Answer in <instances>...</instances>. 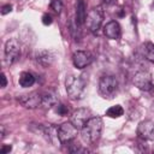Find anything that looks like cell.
Listing matches in <instances>:
<instances>
[{
	"label": "cell",
	"mask_w": 154,
	"mask_h": 154,
	"mask_svg": "<svg viewBox=\"0 0 154 154\" xmlns=\"http://www.w3.org/2000/svg\"><path fill=\"white\" fill-rule=\"evenodd\" d=\"M102 128H103L102 119L100 117H91L81 129L82 140L85 143H95L101 136Z\"/></svg>",
	"instance_id": "cell-1"
},
{
	"label": "cell",
	"mask_w": 154,
	"mask_h": 154,
	"mask_svg": "<svg viewBox=\"0 0 154 154\" xmlns=\"http://www.w3.org/2000/svg\"><path fill=\"white\" fill-rule=\"evenodd\" d=\"M144 55L149 61L154 63V45L152 42H147L144 45Z\"/></svg>",
	"instance_id": "cell-20"
},
{
	"label": "cell",
	"mask_w": 154,
	"mask_h": 154,
	"mask_svg": "<svg viewBox=\"0 0 154 154\" xmlns=\"http://www.w3.org/2000/svg\"><path fill=\"white\" fill-rule=\"evenodd\" d=\"M118 89V81L114 76L106 75L99 81V93L105 99H112Z\"/></svg>",
	"instance_id": "cell-3"
},
{
	"label": "cell",
	"mask_w": 154,
	"mask_h": 154,
	"mask_svg": "<svg viewBox=\"0 0 154 154\" xmlns=\"http://www.w3.org/2000/svg\"><path fill=\"white\" fill-rule=\"evenodd\" d=\"M87 10H85V2L84 0H77V4H76V22L79 24V25H83L85 24V20H87Z\"/></svg>",
	"instance_id": "cell-15"
},
{
	"label": "cell",
	"mask_w": 154,
	"mask_h": 154,
	"mask_svg": "<svg viewBox=\"0 0 154 154\" xmlns=\"http://www.w3.org/2000/svg\"><path fill=\"white\" fill-rule=\"evenodd\" d=\"M137 135L144 141H154V120L147 119L138 124Z\"/></svg>",
	"instance_id": "cell-9"
},
{
	"label": "cell",
	"mask_w": 154,
	"mask_h": 154,
	"mask_svg": "<svg viewBox=\"0 0 154 154\" xmlns=\"http://www.w3.org/2000/svg\"><path fill=\"white\" fill-rule=\"evenodd\" d=\"M35 83V77L30 72H22L19 76V84L23 88H29Z\"/></svg>",
	"instance_id": "cell-17"
},
{
	"label": "cell",
	"mask_w": 154,
	"mask_h": 154,
	"mask_svg": "<svg viewBox=\"0 0 154 154\" xmlns=\"http://www.w3.org/2000/svg\"><path fill=\"white\" fill-rule=\"evenodd\" d=\"M102 22H103V10H102V7L97 6V7H94L93 10H90L88 12L85 24H87L88 29L91 32H97L100 30L101 25H102Z\"/></svg>",
	"instance_id": "cell-4"
},
{
	"label": "cell",
	"mask_w": 154,
	"mask_h": 154,
	"mask_svg": "<svg viewBox=\"0 0 154 154\" xmlns=\"http://www.w3.org/2000/svg\"><path fill=\"white\" fill-rule=\"evenodd\" d=\"M5 137V128H4V125L1 126V138H4Z\"/></svg>",
	"instance_id": "cell-29"
},
{
	"label": "cell",
	"mask_w": 154,
	"mask_h": 154,
	"mask_svg": "<svg viewBox=\"0 0 154 154\" xmlns=\"http://www.w3.org/2000/svg\"><path fill=\"white\" fill-rule=\"evenodd\" d=\"M42 134L45 135L46 140L52 143L53 146H58L60 143L59 136H58V128L53 125H40Z\"/></svg>",
	"instance_id": "cell-12"
},
{
	"label": "cell",
	"mask_w": 154,
	"mask_h": 154,
	"mask_svg": "<svg viewBox=\"0 0 154 154\" xmlns=\"http://www.w3.org/2000/svg\"><path fill=\"white\" fill-rule=\"evenodd\" d=\"M52 22H53V19H52V17H51L49 14L46 13V14L42 16V23H43L45 25H51Z\"/></svg>",
	"instance_id": "cell-24"
},
{
	"label": "cell",
	"mask_w": 154,
	"mask_h": 154,
	"mask_svg": "<svg viewBox=\"0 0 154 154\" xmlns=\"http://www.w3.org/2000/svg\"><path fill=\"white\" fill-rule=\"evenodd\" d=\"M69 150H70L71 153H87V152H88V149L81 147L79 144H72Z\"/></svg>",
	"instance_id": "cell-23"
},
{
	"label": "cell",
	"mask_w": 154,
	"mask_h": 154,
	"mask_svg": "<svg viewBox=\"0 0 154 154\" xmlns=\"http://www.w3.org/2000/svg\"><path fill=\"white\" fill-rule=\"evenodd\" d=\"M11 11H12V6H11L10 4L4 5V6L1 7V14H7V13H10Z\"/></svg>",
	"instance_id": "cell-25"
},
{
	"label": "cell",
	"mask_w": 154,
	"mask_h": 154,
	"mask_svg": "<svg viewBox=\"0 0 154 154\" xmlns=\"http://www.w3.org/2000/svg\"><path fill=\"white\" fill-rule=\"evenodd\" d=\"M124 114V109L120 105H116V106H112L109 107L107 111H106V116L109 117V118H119Z\"/></svg>",
	"instance_id": "cell-18"
},
{
	"label": "cell",
	"mask_w": 154,
	"mask_h": 154,
	"mask_svg": "<svg viewBox=\"0 0 154 154\" xmlns=\"http://www.w3.org/2000/svg\"><path fill=\"white\" fill-rule=\"evenodd\" d=\"M120 32H122V29H120V25L117 20H111L108 22L105 28H103V34L107 38H111V40H117L119 38L120 36Z\"/></svg>",
	"instance_id": "cell-13"
},
{
	"label": "cell",
	"mask_w": 154,
	"mask_h": 154,
	"mask_svg": "<svg viewBox=\"0 0 154 154\" xmlns=\"http://www.w3.org/2000/svg\"><path fill=\"white\" fill-rule=\"evenodd\" d=\"M77 131H78V129L71 122L64 123L60 126H58V136H59L60 143H63V144L71 143L75 140V137L77 136Z\"/></svg>",
	"instance_id": "cell-6"
},
{
	"label": "cell",
	"mask_w": 154,
	"mask_h": 154,
	"mask_svg": "<svg viewBox=\"0 0 154 154\" xmlns=\"http://www.w3.org/2000/svg\"><path fill=\"white\" fill-rule=\"evenodd\" d=\"M153 5H154V1H153Z\"/></svg>",
	"instance_id": "cell-30"
},
{
	"label": "cell",
	"mask_w": 154,
	"mask_h": 154,
	"mask_svg": "<svg viewBox=\"0 0 154 154\" xmlns=\"http://www.w3.org/2000/svg\"><path fill=\"white\" fill-rule=\"evenodd\" d=\"M17 100L22 106H24L25 108H30V109L37 108L38 106L42 105V95L38 94L37 91H32V93H29V94L19 95L17 97Z\"/></svg>",
	"instance_id": "cell-8"
},
{
	"label": "cell",
	"mask_w": 154,
	"mask_h": 154,
	"mask_svg": "<svg viewBox=\"0 0 154 154\" xmlns=\"http://www.w3.org/2000/svg\"><path fill=\"white\" fill-rule=\"evenodd\" d=\"M57 107H55V112L59 114V116H61V117H64V116H67L69 114V107L67 106H65V105H63V103H57L55 105Z\"/></svg>",
	"instance_id": "cell-21"
},
{
	"label": "cell",
	"mask_w": 154,
	"mask_h": 154,
	"mask_svg": "<svg viewBox=\"0 0 154 154\" xmlns=\"http://www.w3.org/2000/svg\"><path fill=\"white\" fill-rule=\"evenodd\" d=\"M79 24L76 22V19L75 20H72L71 23H70V32H71V35H72V37L77 41V40H79V37H81V31H79Z\"/></svg>",
	"instance_id": "cell-19"
},
{
	"label": "cell",
	"mask_w": 154,
	"mask_h": 154,
	"mask_svg": "<svg viewBox=\"0 0 154 154\" xmlns=\"http://www.w3.org/2000/svg\"><path fill=\"white\" fill-rule=\"evenodd\" d=\"M132 82L134 84L143 90V91H150L154 89V83H153V77L150 75V72L148 71H144V70H141V71H137L135 75H134V78H132Z\"/></svg>",
	"instance_id": "cell-5"
},
{
	"label": "cell",
	"mask_w": 154,
	"mask_h": 154,
	"mask_svg": "<svg viewBox=\"0 0 154 154\" xmlns=\"http://www.w3.org/2000/svg\"><path fill=\"white\" fill-rule=\"evenodd\" d=\"M20 55V49H19V43L17 40L11 38L6 42L5 45V61L7 65H12L18 60Z\"/></svg>",
	"instance_id": "cell-7"
},
{
	"label": "cell",
	"mask_w": 154,
	"mask_h": 154,
	"mask_svg": "<svg viewBox=\"0 0 154 154\" xmlns=\"http://www.w3.org/2000/svg\"><path fill=\"white\" fill-rule=\"evenodd\" d=\"M36 61L41 66L47 67V66L52 65V63L54 61V54L51 51L42 49V51H40V52L36 53Z\"/></svg>",
	"instance_id": "cell-14"
},
{
	"label": "cell",
	"mask_w": 154,
	"mask_h": 154,
	"mask_svg": "<svg viewBox=\"0 0 154 154\" xmlns=\"http://www.w3.org/2000/svg\"><path fill=\"white\" fill-rule=\"evenodd\" d=\"M51 7L54 12L60 13L63 10V2L60 0H51Z\"/></svg>",
	"instance_id": "cell-22"
},
{
	"label": "cell",
	"mask_w": 154,
	"mask_h": 154,
	"mask_svg": "<svg viewBox=\"0 0 154 154\" xmlns=\"http://www.w3.org/2000/svg\"><path fill=\"white\" fill-rule=\"evenodd\" d=\"M11 150H12V146H10V144H4V146L0 148V153H1V154L10 153Z\"/></svg>",
	"instance_id": "cell-26"
},
{
	"label": "cell",
	"mask_w": 154,
	"mask_h": 154,
	"mask_svg": "<svg viewBox=\"0 0 154 154\" xmlns=\"http://www.w3.org/2000/svg\"><path fill=\"white\" fill-rule=\"evenodd\" d=\"M0 78H1V88H5V87L7 85V78H6V75L2 72Z\"/></svg>",
	"instance_id": "cell-27"
},
{
	"label": "cell",
	"mask_w": 154,
	"mask_h": 154,
	"mask_svg": "<svg viewBox=\"0 0 154 154\" xmlns=\"http://www.w3.org/2000/svg\"><path fill=\"white\" fill-rule=\"evenodd\" d=\"M65 87H66L67 96L71 100H78L83 95L85 81L82 77H76L73 75H70L65 79Z\"/></svg>",
	"instance_id": "cell-2"
},
{
	"label": "cell",
	"mask_w": 154,
	"mask_h": 154,
	"mask_svg": "<svg viewBox=\"0 0 154 154\" xmlns=\"http://www.w3.org/2000/svg\"><path fill=\"white\" fill-rule=\"evenodd\" d=\"M42 95V105L46 108H51L57 105V95L53 91H45Z\"/></svg>",
	"instance_id": "cell-16"
},
{
	"label": "cell",
	"mask_w": 154,
	"mask_h": 154,
	"mask_svg": "<svg viewBox=\"0 0 154 154\" xmlns=\"http://www.w3.org/2000/svg\"><path fill=\"white\" fill-rule=\"evenodd\" d=\"M103 2L108 6H112V5H116L117 4V0H103Z\"/></svg>",
	"instance_id": "cell-28"
},
{
	"label": "cell",
	"mask_w": 154,
	"mask_h": 154,
	"mask_svg": "<svg viewBox=\"0 0 154 154\" xmlns=\"http://www.w3.org/2000/svg\"><path fill=\"white\" fill-rule=\"evenodd\" d=\"M90 116H91L90 109H88V108H78V109H76L72 113V116H71V123L78 130H81L85 125V123L91 118Z\"/></svg>",
	"instance_id": "cell-11"
},
{
	"label": "cell",
	"mask_w": 154,
	"mask_h": 154,
	"mask_svg": "<svg viewBox=\"0 0 154 154\" xmlns=\"http://www.w3.org/2000/svg\"><path fill=\"white\" fill-rule=\"evenodd\" d=\"M94 60V57L88 51H77L72 55V63L77 69H84L89 66Z\"/></svg>",
	"instance_id": "cell-10"
}]
</instances>
